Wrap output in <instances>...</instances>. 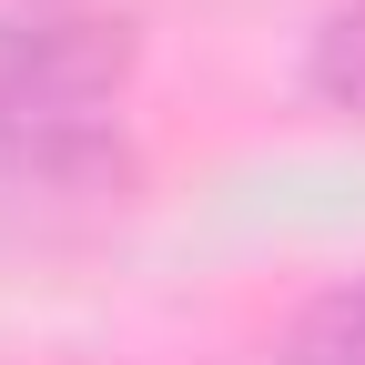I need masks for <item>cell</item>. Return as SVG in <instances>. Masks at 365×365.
I'll use <instances>...</instances> for the list:
<instances>
[{"mask_svg":"<svg viewBox=\"0 0 365 365\" xmlns=\"http://www.w3.org/2000/svg\"><path fill=\"white\" fill-rule=\"evenodd\" d=\"M304 81H314V102H335V112H365V11H335L325 31H314V51H304Z\"/></svg>","mask_w":365,"mask_h":365,"instance_id":"cell-3","label":"cell"},{"mask_svg":"<svg viewBox=\"0 0 365 365\" xmlns=\"http://www.w3.org/2000/svg\"><path fill=\"white\" fill-rule=\"evenodd\" d=\"M284 365H365V284L304 304V325L284 335Z\"/></svg>","mask_w":365,"mask_h":365,"instance_id":"cell-2","label":"cell"},{"mask_svg":"<svg viewBox=\"0 0 365 365\" xmlns=\"http://www.w3.org/2000/svg\"><path fill=\"white\" fill-rule=\"evenodd\" d=\"M122 132L102 102H31L0 91V203H71L122 182Z\"/></svg>","mask_w":365,"mask_h":365,"instance_id":"cell-1","label":"cell"}]
</instances>
